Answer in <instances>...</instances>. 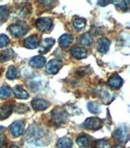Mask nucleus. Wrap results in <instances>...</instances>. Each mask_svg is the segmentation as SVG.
Segmentation results:
<instances>
[{
  "label": "nucleus",
  "instance_id": "nucleus-33",
  "mask_svg": "<svg viewBox=\"0 0 130 148\" xmlns=\"http://www.w3.org/2000/svg\"><path fill=\"white\" fill-rule=\"evenodd\" d=\"M6 139L4 137H0V148H3L6 145Z\"/></svg>",
  "mask_w": 130,
  "mask_h": 148
},
{
  "label": "nucleus",
  "instance_id": "nucleus-35",
  "mask_svg": "<svg viewBox=\"0 0 130 148\" xmlns=\"http://www.w3.org/2000/svg\"><path fill=\"white\" fill-rule=\"evenodd\" d=\"M114 148H123V147L120 146V145H117V146H115Z\"/></svg>",
  "mask_w": 130,
  "mask_h": 148
},
{
  "label": "nucleus",
  "instance_id": "nucleus-9",
  "mask_svg": "<svg viewBox=\"0 0 130 148\" xmlns=\"http://www.w3.org/2000/svg\"><path fill=\"white\" fill-rule=\"evenodd\" d=\"M31 104H32L33 109H35L37 111L46 110L50 106V104L47 100H43V99H38V98L32 100Z\"/></svg>",
  "mask_w": 130,
  "mask_h": 148
},
{
  "label": "nucleus",
  "instance_id": "nucleus-17",
  "mask_svg": "<svg viewBox=\"0 0 130 148\" xmlns=\"http://www.w3.org/2000/svg\"><path fill=\"white\" fill-rule=\"evenodd\" d=\"M108 84L111 88H120L123 84V79H121V77H120L118 75H114L109 78Z\"/></svg>",
  "mask_w": 130,
  "mask_h": 148
},
{
  "label": "nucleus",
  "instance_id": "nucleus-19",
  "mask_svg": "<svg viewBox=\"0 0 130 148\" xmlns=\"http://www.w3.org/2000/svg\"><path fill=\"white\" fill-rule=\"evenodd\" d=\"M73 141L68 138H61L57 142V147L59 148H72L73 147Z\"/></svg>",
  "mask_w": 130,
  "mask_h": 148
},
{
  "label": "nucleus",
  "instance_id": "nucleus-15",
  "mask_svg": "<svg viewBox=\"0 0 130 148\" xmlns=\"http://www.w3.org/2000/svg\"><path fill=\"white\" fill-rule=\"evenodd\" d=\"M73 36L70 34H64L59 37V42L62 48L66 49L68 48V46H70V45L73 43Z\"/></svg>",
  "mask_w": 130,
  "mask_h": 148
},
{
  "label": "nucleus",
  "instance_id": "nucleus-28",
  "mask_svg": "<svg viewBox=\"0 0 130 148\" xmlns=\"http://www.w3.org/2000/svg\"><path fill=\"white\" fill-rule=\"evenodd\" d=\"M9 17V11L7 7L0 6V20H5Z\"/></svg>",
  "mask_w": 130,
  "mask_h": 148
},
{
  "label": "nucleus",
  "instance_id": "nucleus-32",
  "mask_svg": "<svg viewBox=\"0 0 130 148\" xmlns=\"http://www.w3.org/2000/svg\"><path fill=\"white\" fill-rule=\"evenodd\" d=\"M13 110L16 112H25L28 111V108L24 104H17L15 107H13Z\"/></svg>",
  "mask_w": 130,
  "mask_h": 148
},
{
  "label": "nucleus",
  "instance_id": "nucleus-11",
  "mask_svg": "<svg viewBox=\"0 0 130 148\" xmlns=\"http://www.w3.org/2000/svg\"><path fill=\"white\" fill-rule=\"evenodd\" d=\"M55 40L53 38H45L44 40H42V42L41 43L40 49H39V52L41 53H45L48 52L49 50L51 49L54 44H55Z\"/></svg>",
  "mask_w": 130,
  "mask_h": 148
},
{
  "label": "nucleus",
  "instance_id": "nucleus-14",
  "mask_svg": "<svg viewBox=\"0 0 130 148\" xmlns=\"http://www.w3.org/2000/svg\"><path fill=\"white\" fill-rule=\"evenodd\" d=\"M110 45H111V41L107 38H105V37L102 38L98 41V51L102 53H105L108 51Z\"/></svg>",
  "mask_w": 130,
  "mask_h": 148
},
{
  "label": "nucleus",
  "instance_id": "nucleus-20",
  "mask_svg": "<svg viewBox=\"0 0 130 148\" xmlns=\"http://www.w3.org/2000/svg\"><path fill=\"white\" fill-rule=\"evenodd\" d=\"M14 57V51L11 49H8L0 53V62H6V61L11 60Z\"/></svg>",
  "mask_w": 130,
  "mask_h": 148
},
{
  "label": "nucleus",
  "instance_id": "nucleus-2",
  "mask_svg": "<svg viewBox=\"0 0 130 148\" xmlns=\"http://www.w3.org/2000/svg\"><path fill=\"white\" fill-rule=\"evenodd\" d=\"M32 130L29 129L28 130V140L30 143H32V144L37 145V146H42L41 144V140H42V138L41 137L43 136L42 134V132L39 130H37L35 128H32Z\"/></svg>",
  "mask_w": 130,
  "mask_h": 148
},
{
  "label": "nucleus",
  "instance_id": "nucleus-3",
  "mask_svg": "<svg viewBox=\"0 0 130 148\" xmlns=\"http://www.w3.org/2000/svg\"><path fill=\"white\" fill-rule=\"evenodd\" d=\"M84 127L90 130H98L102 127V121L98 117H88L84 122Z\"/></svg>",
  "mask_w": 130,
  "mask_h": 148
},
{
  "label": "nucleus",
  "instance_id": "nucleus-16",
  "mask_svg": "<svg viewBox=\"0 0 130 148\" xmlns=\"http://www.w3.org/2000/svg\"><path fill=\"white\" fill-rule=\"evenodd\" d=\"M13 111V106L10 104H4L0 107V119L4 120L11 115Z\"/></svg>",
  "mask_w": 130,
  "mask_h": 148
},
{
  "label": "nucleus",
  "instance_id": "nucleus-7",
  "mask_svg": "<svg viewBox=\"0 0 130 148\" xmlns=\"http://www.w3.org/2000/svg\"><path fill=\"white\" fill-rule=\"evenodd\" d=\"M9 32H11L12 36L16 37H20L24 36L27 32V28L20 24H14L9 26Z\"/></svg>",
  "mask_w": 130,
  "mask_h": 148
},
{
  "label": "nucleus",
  "instance_id": "nucleus-24",
  "mask_svg": "<svg viewBox=\"0 0 130 148\" xmlns=\"http://www.w3.org/2000/svg\"><path fill=\"white\" fill-rule=\"evenodd\" d=\"M18 75V71H17V69L14 66H10L9 68H8L6 76L8 79H16V77Z\"/></svg>",
  "mask_w": 130,
  "mask_h": 148
},
{
  "label": "nucleus",
  "instance_id": "nucleus-22",
  "mask_svg": "<svg viewBox=\"0 0 130 148\" xmlns=\"http://www.w3.org/2000/svg\"><path fill=\"white\" fill-rule=\"evenodd\" d=\"M77 143L81 147H87L90 143V138L88 135H81L77 138Z\"/></svg>",
  "mask_w": 130,
  "mask_h": 148
},
{
  "label": "nucleus",
  "instance_id": "nucleus-12",
  "mask_svg": "<svg viewBox=\"0 0 130 148\" xmlns=\"http://www.w3.org/2000/svg\"><path fill=\"white\" fill-rule=\"evenodd\" d=\"M46 64V58L43 56H35L29 61V65L33 68H41Z\"/></svg>",
  "mask_w": 130,
  "mask_h": 148
},
{
  "label": "nucleus",
  "instance_id": "nucleus-18",
  "mask_svg": "<svg viewBox=\"0 0 130 148\" xmlns=\"http://www.w3.org/2000/svg\"><path fill=\"white\" fill-rule=\"evenodd\" d=\"M13 93H14V95L17 98L22 99V100L27 99V98H28V96H29L28 92L26 90H24L23 88L20 87V86H16V87L14 88V89H13Z\"/></svg>",
  "mask_w": 130,
  "mask_h": 148
},
{
  "label": "nucleus",
  "instance_id": "nucleus-4",
  "mask_svg": "<svg viewBox=\"0 0 130 148\" xmlns=\"http://www.w3.org/2000/svg\"><path fill=\"white\" fill-rule=\"evenodd\" d=\"M36 27L41 32H47L52 27V20L48 17H41L36 21Z\"/></svg>",
  "mask_w": 130,
  "mask_h": 148
},
{
  "label": "nucleus",
  "instance_id": "nucleus-34",
  "mask_svg": "<svg viewBox=\"0 0 130 148\" xmlns=\"http://www.w3.org/2000/svg\"><path fill=\"white\" fill-rule=\"evenodd\" d=\"M110 3H111V1H98V4L100 5V6H106L107 4H109Z\"/></svg>",
  "mask_w": 130,
  "mask_h": 148
},
{
  "label": "nucleus",
  "instance_id": "nucleus-23",
  "mask_svg": "<svg viewBox=\"0 0 130 148\" xmlns=\"http://www.w3.org/2000/svg\"><path fill=\"white\" fill-rule=\"evenodd\" d=\"M12 88L8 86H3L0 88V98L1 99H6L12 94Z\"/></svg>",
  "mask_w": 130,
  "mask_h": 148
},
{
  "label": "nucleus",
  "instance_id": "nucleus-25",
  "mask_svg": "<svg viewBox=\"0 0 130 148\" xmlns=\"http://www.w3.org/2000/svg\"><path fill=\"white\" fill-rule=\"evenodd\" d=\"M88 109L92 113H99L101 112V106L96 102H89L88 105Z\"/></svg>",
  "mask_w": 130,
  "mask_h": 148
},
{
  "label": "nucleus",
  "instance_id": "nucleus-31",
  "mask_svg": "<svg viewBox=\"0 0 130 148\" xmlns=\"http://www.w3.org/2000/svg\"><path fill=\"white\" fill-rule=\"evenodd\" d=\"M8 44H9V38H8V36L4 35V34H1L0 35V48L5 47Z\"/></svg>",
  "mask_w": 130,
  "mask_h": 148
},
{
  "label": "nucleus",
  "instance_id": "nucleus-1",
  "mask_svg": "<svg viewBox=\"0 0 130 148\" xmlns=\"http://www.w3.org/2000/svg\"><path fill=\"white\" fill-rule=\"evenodd\" d=\"M67 118H68V113L63 108H55L51 112V120H52L53 123L56 125H60L64 124L67 121Z\"/></svg>",
  "mask_w": 130,
  "mask_h": 148
},
{
  "label": "nucleus",
  "instance_id": "nucleus-6",
  "mask_svg": "<svg viewBox=\"0 0 130 148\" xmlns=\"http://www.w3.org/2000/svg\"><path fill=\"white\" fill-rule=\"evenodd\" d=\"M24 130V124L21 121H14L10 126V132L14 137H19L23 134Z\"/></svg>",
  "mask_w": 130,
  "mask_h": 148
},
{
  "label": "nucleus",
  "instance_id": "nucleus-21",
  "mask_svg": "<svg viewBox=\"0 0 130 148\" xmlns=\"http://www.w3.org/2000/svg\"><path fill=\"white\" fill-rule=\"evenodd\" d=\"M79 43L82 45H89L92 44L93 42V37L91 36V34L89 32H86L85 34H83L82 36L79 38Z\"/></svg>",
  "mask_w": 130,
  "mask_h": 148
},
{
  "label": "nucleus",
  "instance_id": "nucleus-27",
  "mask_svg": "<svg viewBox=\"0 0 130 148\" xmlns=\"http://www.w3.org/2000/svg\"><path fill=\"white\" fill-rule=\"evenodd\" d=\"M111 3L122 11H127L128 9L129 1H111Z\"/></svg>",
  "mask_w": 130,
  "mask_h": 148
},
{
  "label": "nucleus",
  "instance_id": "nucleus-10",
  "mask_svg": "<svg viewBox=\"0 0 130 148\" xmlns=\"http://www.w3.org/2000/svg\"><path fill=\"white\" fill-rule=\"evenodd\" d=\"M24 45L28 49H36L39 45V37L37 35L28 36L24 40Z\"/></svg>",
  "mask_w": 130,
  "mask_h": 148
},
{
  "label": "nucleus",
  "instance_id": "nucleus-13",
  "mask_svg": "<svg viewBox=\"0 0 130 148\" xmlns=\"http://www.w3.org/2000/svg\"><path fill=\"white\" fill-rule=\"evenodd\" d=\"M71 53L75 58L77 59H83L87 56V51L85 48H81V47H73L71 49Z\"/></svg>",
  "mask_w": 130,
  "mask_h": 148
},
{
  "label": "nucleus",
  "instance_id": "nucleus-8",
  "mask_svg": "<svg viewBox=\"0 0 130 148\" xmlns=\"http://www.w3.org/2000/svg\"><path fill=\"white\" fill-rule=\"evenodd\" d=\"M113 138L120 143H124L129 139V132L124 127L117 129L113 134Z\"/></svg>",
  "mask_w": 130,
  "mask_h": 148
},
{
  "label": "nucleus",
  "instance_id": "nucleus-26",
  "mask_svg": "<svg viewBox=\"0 0 130 148\" xmlns=\"http://www.w3.org/2000/svg\"><path fill=\"white\" fill-rule=\"evenodd\" d=\"M85 24H86L85 20L83 18H78V19L73 21V26L78 31H80V30L85 28Z\"/></svg>",
  "mask_w": 130,
  "mask_h": 148
},
{
  "label": "nucleus",
  "instance_id": "nucleus-30",
  "mask_svg": "<svg viewBox=\"0 0 130 148\" xmlns=\"http://www.w3.org/2000/svg\"><path fill=\"white\" fill-rule=\"evenodd\" d=\"M96 148H111V145L106 139H99L97 142Z\"/></svg>",
  "mask_w": 130,
  "mask_h": 148
},
{
  "label": "nucleus",
  "instance_id": "nucleus-5",
  "mask_svg": "<svg viewBox=\"0 0 130 148\" xmlns=\"http://www.w3.org/2000/svg\"><path fill=\"white\" fill-rule=\"evenodd\" d=\"M62 66H63V62L59 59H52L46 65V71L48 74L55 75L60 70Z\"/></svg>",
  "mask_w": 130,
  "mask_h": 148
},
{
  "label": "nucleus",
  "instance_id": "nucleus-29",
  "mask_svg": "<svg viewBox=\"0 0 130 148\" xmlns=\"http://www.w3.org/2000/svg\"><path fill=\"white\" fill-rule=\"evenodd\" d=\"M100 95H101V99L102 100L106 103V104H107L106 103V100H108L107 102L109 103L110 101H111V93H110L109 91H106V90H102L101 92H100Z\"/></svg>",
  "mask_w": 130,
  "mask_h": 148
},
{
  "label": "nucleus",
  "instance_id": "nucleus-36",
  "mask_svg": "<svg viewBox=\"0 0 130 148\" xmlns=\"http://www.w3.org/2000/svg\"><path fill=\"white\" fill-rule=\"evenodd\" d=\"M10 148H20L19 147H17V146H16V145H12V147Z\"/></svg>",
  "mask_w": 130,
  "mask_h": 148
}]
</instances>
